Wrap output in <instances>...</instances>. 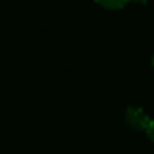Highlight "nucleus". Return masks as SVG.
I'll return each mask as SVG.
<instances>
[{
  "instance_id": "nucleus-1",
  "label": "nucleus",
  "mask_w": 154,
  "mask_h": 154,
  "mask_svg": "<svg viewBox=\"0 0 154 154\" xmlns=\"http://www.w3.org/2000/svg\"><path fill=\"white\" fill-rule=\"evenodd\" d=\"M124 119L130 128L136 131H143V133L151 122V118L140 106H128L124 112Z\"/></svg>"
},
{
  "instance_id": "nucleus-2",
  "label": "nucleus",
  "mask_w": 154,
  "mask_h": 154,
  "mask_svg": "<svg viewBox=\"0 0 154 154\" xmlns=\"http://www.w3.org/2000/svg\"><path fill=\"white\" fill-rule=\"evenodd\" d=\"M94 2L104 9L116 11V9H122L125 5H128L130 0H94Z\"/></svg>"
},
{
  "instance_id": "nucleus-3",
  "label": "nucleus",
  "mask_w": 154,
  "mask_h": 154,
  "mask_svg": "<svg viewBox=\"0 0 154 154\" xmlns=\"http://www.w3.org/2000/svg\"><path fill=\"white\" fill-rule=\"evenodd\" d=\"M145 134H146V137H148V139L154 143V118H151V122H149V125L146 127Z\"/></svg>"
},
{
  "instance_id": "nucleus-4",
  "label": "nucleus",
  "mask_w": 154,
  "mask_h": 154,
  "mask_svg": "<svg viewBox=\"0 0 154 154\" xmlns=\"http://www.w3.org/2000/svg\"><path fill=\"white\" fill-rule=\"evenodd\" d=\"M130 2H133V3H137V5H146L149 0H130Z\"/></svg>"
},
{
  "instance_id": "nucleus-5",
  "label": "nucleus",
  "mask_w": 154,
  "mask_h": 154,
  "mask_svg": "<svg viewBox=\"0 0 154 154\" xmlns=\"http://www.w3.org/2000/svg\"><path fill=\"white\" fill-rule=\"evenodd\" d=\"M151 66H152V69H154V53H152V56H151Z\"/></svg>"
}]
</instances>
